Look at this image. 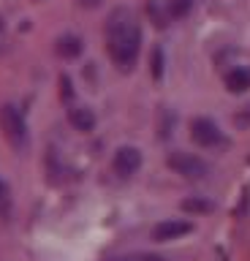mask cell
<instances>
[{"label":"cell","instance_id":"1","mask_svg":"<svg viewBox=\"0 0 250 261\" xmlns=\"http://www.w3.org/2000/svg\"><path fill=\"white\" fill-rule=\"evenodd\" d=\"M106 52L120 71H131L142 52V28L133 11L115 8L106 22Z\"/></svg>","mask_w":250,"mask_h":261},{"label":"cell","instance_id":"2","mask_svg":"<svg viewBox=\"0 0 250 261\" xmlns=\"http://www.w3.org/2000/svg\"><path fill=\"white\" fill-rule=\"evenodd\" d=\"M0 128H3L11 147H17V150H25L27 147V122L17 106H11V103L0 106Z\"/></svg>","mask_w":250,"mask_h":261},{"label":"cell","instance_id":"3","mask_svg":"<svg viewBox=\"0 0 250 261\" xmlns=\"http://www.w3.org/2000/svg\"><path fill=\"white\" fill-rule=\"evenodd\" d=\"M166 163L177 171V174H182L185 179H207L209 177V163L204 158H199V155H193V152L177 150L166 158Z\"/></svg>","mask_w":250,"mask_h":261},{"label":"cell","instance_id":"4","mask_svg":"<svg viewBox=\"0 0 250 261\" xmlns=\"http://www.w3.org/2000/svg\"><path fill=\"white\" fill-rule=\"evenodd\" d=\"M190 139L199 147H220L223 144V130L217 128L215 120L196 117V120L190 122Z\"/></svg>","mask_w":250,"mask_h":261},{"label":"cell","instance_id":"5","mask_svg":"<svg viewBox=\"0 0 250 261\" xmlns=\"http://www.w3.org/2000/svg\"><path fill=\"white\" fill-rule=\"evenodd\" d=\"M112 169H115L117 177H133L136 171L142 169V152L136 150V147H120L115 152V161H112Z\"/></svg>","mask_w":250,"mask_h":261},{"label":"cell","instance_id":"6","mask_svg":"<svg viewBox=\"0 0 250 261\" xmlns=\"http://www.w3.org/2000/svg\"><path fill=\"white\" fill-rule=\"evenodd\" d=\"M193 231V223L188 220H160V223L152 228V240L155 242H172V240H180V237L190 234Z\"/></svg>","mask_w":250,"mask_h":261},{"label":"cell","instance_id":"7","mask_svg":"<svg viewBox=\"0 0 250 261\" xmlns=\"http://www.w3.org/2000/svg\"><path fill=\"white\" fill-rule=\"evenodd\" d=\"M68 120H71V125H74L76 130H82V134H90V130L95 128V114L87 109V106H71Z\"/></svg>","mask_w":250,"mask_h":261},{"label":"cell","instance_id":"8","mask_svg":"<svg viewBox=\"0 0 250 261\" xmlns=\"http://www.w3.org/2000/svg\"><path fill=\"white\" fill-rule=\"evenodd\" d=\"M226 87H229L231 93H245L250 87V68H242V65L231 68L226 73Z\"/></svg>","mask_w":250,"mask_h":261},{"label":"cell","instance_id":"9","mask_svg":"<svg viewBox=\"0 0 250 261\" xmlns=\"http://www.w3.org/2000/svg\"><path fill=\"white\" fill-rule=\"evenodd\" d=\"M58 52L71 60V57H76L79 52H82V41H79L76 36H63V38L58 41Z\"/></svg>","mask_w":250,"mask_h":261},{"label":"cell","instance_id":"10","mask_svg":"<svg viewBox=\"0 0 250 261\" xmlns=\"http://www.w3.org/2000/svg\"><path fill=\"white\" fill-rule=\"evenodd\" d=\"M193 11V0H169V16L172 19H185Z\"/></svg>","mask_w":250,"mask_h":261},{"label":"cell","instance_id":"11","mask_svg":"<svg viewBox=\"0 0 250 261\" xmlns=\"http://www.w3.org/2000/svg\"><path fill=\"white\" fill-rule=\"evenodd\" d=\"M9 215H11V191L6 185V179H0V218L9 220Z\"/></svg>","mask_w":250,"mask_h":261},{"label":"cell","instance_id":"12","mask_svg":"<svg viewBox=\"0 0 250 261\" xmlns=\"http://www.w3.org/2000/svg\"><path fill=\"white\" fill-rule=\"evenodd\" d=\"M182 210L185 212H212L215 204L212 201H204V199H185L182 201Z\"/></svg>","mask_w":250,"mask_h":261},{"label":"cell","instance_id":"13","mask_svg":"<svg viewBox=\"0 0 250 261\" xmlns=\"http://www.w3.org/2000/svg\"><path fill=\"white\" fill-rule=\"evenodd\" d=\"M152 76H155V79L163 76V52H160V49L152 52Z\"/></svg>","mask_w":250,"mask_h":261},{"label":"cell","instance_id":"14","mask_svg":"<svg viewBox=\"0 0 250 261\" xmlns=\"http://www.w3.org/2000/svg\"><path fill=\"white\" fill-rule=\"evenodd\" d=\"M79 3H82V6H87V8H95V6L101 3V0H79Z\"/></svg>","mask_w":250,"mask_h":261},{"label":"cell","instance_id":"15","mask_svg":"<svg viewBox=\"0 0 250 261\" xmlns=\"http://www.w3.org/2000/svg\"><path fill=\"white\" fill-rule=\"evenodd\" d=\"M120 261H136V258H120Z\"/></svg>","mask_w":250,"mask_h":261}]
</instances>
